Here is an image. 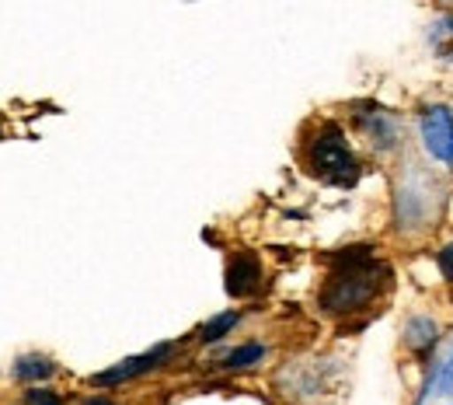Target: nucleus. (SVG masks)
Returning a JSON list of instances; mask_svg holds the SVG:
<instances>
[{
  "instance_id": "obj_1",
  "label": "nucleus",
  "mask_w": 453,
  "mask_h": 405,
  "mask_svg": "<svg viewBox=\"0 0 453 405\" xmlns=\"http://www.w3.org/2000/svg\"><path fill=\"white\" fill-rule=\"evenodd\" d=\"M380 276H384V266L370 262V259L363 255V248H359V255L349 259V266L339 269V273L328 280V287L321 290V308L332 311V315L359 311L363 304H370V300L377 297V290L384 284Z\"/></svg>"
},
{
  "instance_id": "obj_2",
  "label": "nucleus",
  "mask_w": 453,
  "mask_h": 405,
  "mask_svg": "<svg viewBox=\"0 0 453 405\" xmlns=\"http://www.w3.org/2000/svg\"><path fill=\"white\" fill-rule=\"evenodd\" d=\"M307 165L328 182H352L356 178V158H352L339 126H321L307 140Z\"/></svg>"
},
{
  "instance_id": "obj_3",
  "label": "nucleus",
  "mask_w": 453,
  "mask_h": 405,
  "mask_svg": "<svg viewBox=\"0 0 453 405\" xmlns=\"http://www.w3.org/2000/svg\"><path fill=\"white\" fill-rule=\"evenodd\" d=\"M418 133H422V144L426 151L436 158V161H453V113L447 105H433L426 109V116L418 122Z\"/></svg>"
},
{
  "instance_id": "obj_4",
  "label": "nucleus",
  "mask_w": 453,
  "mask_h": 405,
  "mask_svg": "<svg viewBox=\"0 0 453 405\" xmlns=\"http://www.w3.org/2000/svg\"><path fill=\"white\" fill-rule=\"evenodd\" d=\"M168 356H171V347L165 343V347H154V349H147V353H140V356H129V360L115 363V367H109V370L95 374L91 381H95L98 388H102V385H119V381H129V378H140V374L161 367Z\"/></svg>"
},
{
  "instance_id": "obj_5",
  "label": "nucleus",
  "mask_w": 453,
  "mask_h": 405,
  "mask_svg": "<svg viewBox=\"0 0 453 405\" xmlns=\"http://www.w3.org/2000/svg\"><path fill=\"white\" fill-rule=\"evenodd\" d=\"M262 290V262L255 252H237L226 262V293L230 297H251Z\"/></svg>"
},
{
  "instance_id": "obj_6",
  "label": "nucleus",
  "mask_w": 453,
  "mask_h": 405,
  "mask_svg": "<svg viewBox=\"0 0 453 405\" xmlns=\"http://www.w3.org/2000/svg\"><path fill=\"white\" fill-rule=\"evenodd\" d=\"M53 370H57V363H53L50 356H42V353H25V356L14 360V370H11V374H14L18 381H32V385H35V381H46Z\"/></svg>"
},
{
  "instance_id": "obj_7",
  "label": "nucleus",
  "mask_w": 453,
  "mask_h": 405,
  "mask_svg": "<svg viewBox=\"0 0 453 405\" xmlns=\"http://www.w3.org/2000/svg\"><path fill=\"white\" fill-rule=\"evenodd\" d=\"M436 339H440V329L429 318H411L404 325V343L415 349V353H426L429 347H436Z\"/></svg>"
},
{
  "instance_id": "obj_8",
  "label": "nucleus",
  "mask_w": 453,
  "mask_h": 405,
  "mask_svg": "<svg viewBox=\"0 0 453 405\" xmlns=\"http://www.w3.org/2000/svg\"><path fill=\"white\" fill-rule=\"evenodd\" d=\"M262 356H265V347H262V343H244V347H237L226 353L224 367L226 370H244V367L262 363Z\"/></svg>"
},
{
  "instance_id": "obj_9",
  "label": "nucleus",
  "mask_w": 453,
  "mask_h": 405,
  "mask_svg": "<svg viewBox=\"0 0 453 405\" xmlns=\"http://www.w3.org/2000/svg\"><path fill=\"white\" fill-rule=\"evenodd\" d=\"M237 322H241V315H237V311H224V315L210 318V322L199 329V339H203V343H217V339H224L226 332H230Z\"/></svg>"
},
{
  "instance_id": "obj_10",
  "label": "nucleus",
  "mask_w": 453,
  "mask_h": 405,
  "mask_svg": "<svg viewBox=\"0 0 453 405\" xmlns=\"http://www.w3.org/2000/svg\"><path fill=\"white\" fill-rule=\"evenodd\" d=\"M433 46L440 57L453 59V18H443L440 25H433Z\"/></svg>"
},
{
  "instance_id": "obj_11",
  "label": "nucleus",
  "mask_w": 453,
  "mask_h": 405,
  "mask_svg": "<svg viewBox=\"0 0 453 405\" xmlns=\"http://www.w3.org/2000/svg\"><path fill=\"white\" fill-rule=\"evenodd\" d=\"M25 405H63V395L57 388H42V385H32L25 392Z\"/></svg>"
},
{
  "instance_id": "obj_12",
  "label": "nucleus",
  "mask_w": 453,
  "mask_h": 405,
  "mask_svg": "<svg viewBox=\"0 0 453 405\" xmlns=\"http://www.w3.org/2000/svg\"><path fill=\"white\" fill-rule=\"evenodd\" d=\"M436 395H453V349L436 367Z\"/></svg>"
},
{
  "instance_id": "obj_13",
  "label": "nucleus",
  "mask_w": 453,
  "mask_h": 405,
  "mask_svg": "<svg viewBox=\"0 0 453 405\" xmlns=\"http://www.w3.org/2000/svg\"><path fill=\"white\" fill-rule=\"evenodd\" d=\"M440 269H443L447 280H453V245H447V248L440 252Z\"/></svg>"
},
{
  "instance_id": "obj_14",
  "label": "nucleus",
  "mask_w": 453,
  "mask_h": 405,
  "mask_svg": "<svg viewBox=\"0 0 453 405\" xmlns=\"http://www.w3.org/2000/svg\"><path fill=\"white\" fill-rule=\"evenodd\" d=\"M81 405H115L112 399H105V395H91V399H84Z\"/></svg>"
}]
</instances>
